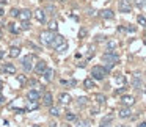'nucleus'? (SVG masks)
<instances>
[{"label": "nucleus", "instance_id": "nucleus-8", "mask_svg": "<svg viewBox=\"0 0 146 127\" xmlns=\"http://www.w3.org/2000/svg\"><path fill=\"white\" fill-rule=\"evenodd\" d=\"M121 104H123L124 107H132V105L135 104V97H133V96H129V94H124L123 97H121Z\"/></svg>", "mask_w": 146, "mask_h": 127}, {"label": "nucleus", "instance_id": "nucleus-54", "mask_svg": "<svg viewBox=\"0 0 146 127\" xmlns=\"http://www.w3.org/2000/svg\"><path fill=\"white\" fill-rule=\"evenodd\" d=\"M0 91H2V82H0Z\"/></svg>", "mask_w": 146, "mask_h": 127}, {"label": "nucleus", "instance_id": "nucleus-55", "mask_svg": "<svg viewBox=\"0 0 146 127\" xmlns=\"http://www.w3.org/2000/svg\"><path fill=\"white\" fill-rule=\"evenodd\" d=\"M0 38H2V30H0Z\"/></svg>", "mask_w": 146, "mask_h": 127}, {"label": "nucleus", "instance_id": "nucleus-25", "mask_svg": "<svg viewBox=\"0 0 146 127\" xmlns=\"http://www.w3.org/2000/svg\"><path fill=\"white\" fill-rule=\"evenodd\" d=\"M64 119H66L68 122H74V121H77V114L72 113V111H68V113L64 114Z\"/></svg>", "mask_w": 146, "mask_h": 127}, {"label": "nucleus", "instance_id": "nucleus-44", "mask_svg": "<svg viewBox=\"0 0 146 127\" xmlns=\"http://www.w3.org/2000/svg\"><path fill=\"white\" fill-rule=\"evenodd\" d=\"M88 16H96V11L93 10V8H90V10H88Z\"/></svg>", "mask_w": 146, "mask_h": 127}, {"label": "nucleus", "instance_id": "nucleus-4", "mask_svg": "<svg viewBox=\"0 0 146 127\" xmlns=\"http://www.w3.org/2000/svg\"><path fill=\"white\" fill-rule=\"evenodd\" d=\"M118 60H119V57H118V54H115V52H105V54L102 55V61H104V63L116 64Z\"/></svg>", "mask_w": 146, "mask_h": 127}, {"label": "nucleus", "instance_id": "nucleus-20", "mask_svg": "<svg viewBox=\"0 0 146 127\" xmlns=\"http://www.w3.org/2000/svg\"><path fill=\"white\" fill-rule=\"evenodd\" d=\"M42 77H44V80H46V82H50V80L54 79V69L47 67V69L44 71V74H42Z\"/></svg>", "mask_w": 146, "mask_h": 127}, {"label": "nucleus", "instance_id": "nucleus-28", "mask_svg": "<svg viewBox=\"0 0 146 127\" xmlns=\"http://www.w3.org/2000/svg\"><path fill=\"white\" fill-rule=\"evenodd\" d=\"M38 107H39L38 102H32V101H29V105H27L25 111H33V110H36Z\"/></svg>", "mask_w": 146, "mask_h": 127}, {"label": "nucleus", "instance_id": "nucleus-30", "mask_svg": "<svg viewBox=\"0 0 146 127\" xmlns=\"http://www.w3.org/2000/svg\"><path fill=\"white\" fill-rule=\"evenodd\" d=\"M49 30H50V32H57L58 30V22L57 21H50V22H49Z\"/></svg>", "mask_w": 146, "mask_h": 127}, {"label": "nucleus", "instance_id": "nucleus-37", "mask_svg": "<svg viewBox=\"0 0 146 127\" xmlns=\"http://www.w3.org/2000/svg\"><path fill=\"white\" fill-rule=\"evenodd\" d=\"M19 11H21V10H17V8H11L10 14H11L13 17H17V16H19Z\"/></svg>", "mask_w": 146, "mask_h": 127}, {"label": "nucleus", "instance_id": "nucleus-31", "mask_svg": "<svg viewBox=\"0 0 146 127\" xmlns=\"http://www.w3.org/2000/svg\"><path fill=\"white\" fill-rule=\"evenodd\" d=\"M55 50H57L58 54H64V52L68 50V42H63V44H61V46H58V47L55 49Z\"/></svg>", "mask_w": 146, "mask_h": 127}, {"label": "nucleus", "instance_id": "nucleus-19", "mask_svg": "<svg viewBox=\"0 0 146 127\" xmlns=\"http://www.w3.org/2000/svg\"><path fill=\"white\" fill-rule=\"evenodd\" d=\"M83 86H85V89H93V88H96V83L91 77H88V79L83 80Z\"/></svg>", "mask_w": 146, "mask_h": 127}, {"label": "nucleus", "instance_id": "nucleus-40", "mask_svg": "<svg viewBox=\"0 0 146 127\" xmlns=\"http://www.w3.org/2000/svg\"><path fill=\"white\" fill-rule=\"evenodd\" d=\"M30 47H32L33 50H36V52H41V47H38V46H35L33 42H30Z\"/></svg>", "mask_w": 146, "mask_h": 127}, {"label": "nucleus", "instance_id": "nucleus-47", "mask_svg": "<svg viewBox=\"0 0 146 127\" xmlns=\"http://www.w3.org/2000/svg\"><path fill=\"white\" fill-rule=\"evenodd\" d=\"M137 127H146V121H143V122H140Z\"/></svg>", "mask_w": 146, "mask_h": 127}, {"label": "nucleus", "instance_id": "nucleus-11", "mask_svg": "<svg viewBox=\"0 0 146 127\" xmlns=\"http://www.w3.org/2000/svg\"><path fill=\"white\" fill-rule=\"evenodd\" d=\"M2 71H3L5 74H8V75H14V74H16V66H14L13 63H5L3 67H2Z\"/></svg>", "mask_w": 146, "mask_h": 127}, {"label": "nucleus", "instance_id": "nucleus-16", "mask_svg": "<svg viewBox=\"0 0 146 127\" xmlns=\"http://www.w3.org/2000/svg\"><path fill=\"white\" fill-rule=\"evenodd\" d=\"M99 16L102 17V19H113L115 17V13L111 10H102V11H99Z\"/></svg>", "mask_w": 146, "mask_h": 127}, {"label": "nucleus", "instance_id": "nucleus-45", "mask_svg": "<svg viewBox=\"0 0 146 127\" xmlns=\"http://www.w3.org/2000/svg\"><path fill=\"white\" fill-rule=\"evenodd\" d=\"M96 41H105V36H96Z\"/></svg>", "mask_w": 146, "mask_h": 127}, {"label": "nucleus", "instance_id": "nucleus-13", "mask_svg": "<svg viewBox=\"0 0 146 127\" xmlns=\"http://www.w3.org/2000/svg\"><path fill=\"white\" fill-rule=\"evenodd\" d=\"M63 42H66V39H64V36H61V35H55V36H54V41H52V44H50V47L57 49L58 46H61Z\"/></svg>", "mask_w": 146, "mask_h": 127}, {"label": "nucleus", "instance_id": "nucleus-36", "mask_svg": "<svg viewBox=\"0 0 146 127\" xmlns=\"http://www.w3.org/2000/svg\"><path fill=\"white\" fill-rule=\"evenodd\" d=\"M86 102H88V99H86V97H79V99H77V104H79L80 107H83Z\"/></svg>", "mask_w": 146, "mask_h": 127}, {"label": "nucleus", "instance_id": "nucleus-7", "mask_svg": "<svg viewBox=\"0 0 146 127\" xmlns=\"http://www.w3.org/2000/svg\"><path fill=\"white\" fill-rule=\"evenodd\" d=\"M42 105H46V107H52L54 105V96H52V93L46 91L42 94Z\"/></svg>", "mask_w": 146, "mask_h": 127}, {"label": "nucleus", "instance_id": "nucleus-21", "mask_svg": "<svg viewBox=\"0 0 146 127\" xmlns=\"http://www.w3.org/2000/svg\"><path fill=\"white\" fill-rule=\"evenodd\" d=\"M8 30H10V33H13V35H17V33L21 32V27H17V24H14V22H10L8 24Z\"/></svg>", "mask_w": 146, "mask_h": 127}, {"label": "nucleus", "instance_id": "nucleus-26", "mask_svg": "<svg viewBox=\"0 0 146 127\" xmlns=\"http://www.w3.org/2000/svg\"><path fill=\"white\" fill-rule=\"evenodd\" d=\"M49 113L52 114V116H60L61 114V110L58 107H54V105H52V107H49Z\"/></svg>", "mask_w": 146, "mask_h": 127}, {"label": "nucleus", "instance_id": "nucleus-24", "mask_svg": "<svg viewBox=\"0 0 146 127\" xmlns=\"http://www.w3.org/2000/svg\"><path fill=\"white\" fill-rule=\"evenodd\" d=\"M115 83H118V85H126V77L123 75V74H116L115 75Z\"/></svg>", "mask_w": 146, "mask_h": 127}, {"label": "nucleus", "instance_id": "nucleus-46", "mask_svg": "<svg viewBox=\"0 0 146 127\" xmlns=\"http://www.w3.org/2000/svg\"><path fill=\"white\" fill-rule=\"evenodd\" d=\"M5 101H7V99H5L3 96L0 94V105H3V104H5Z\"/></svg>", "mask_w": 146, "mask_h": 127}, {"label": "nucleus", "instance_id": "nucleus-17", "mask_svg": "<svg viewBox=\"0 0 146 127\" xmlns=\"http://www.w3.org/2000/svg\"><path fill=\"white\" fill-rule=\"evenodd\" d=\"M111 121H113V114H107L105 118H102L99 127H110L111 126Z\"/></svg>", "mask_w": 146, "mask_h": 127}, {"label": "nucleus", "instance_id": "nucleus-1", "mask_svg": "<svg viewBox=\"0 0 146 127\" xmlns=\"http://www.w3.org/2000/svg\"><path fill=\"white\" fill-rule=\"evenodd\" d=\"M108 75V71L104 66H94L91 69V79L93 80H104Z\"/></svg>", "mask_w": 146, "mask_h": 127}, {"label": "nucleus", "instance_id": "nucleus-48", "mask_svg": "<svg viewBox=\"0 0 146 127\" xmlns=\"http://www.w3.org/2000/svg\"><path fill=\"white\" fill-rule=\"evenodd\" d=\"M3 14H5V11H3V8H2V7H0V17H2V16H3Z\"/></svg>", "mask_w": 146, "mask_h": 127}, {"label": "nucleus", "instance_id": "nucleus-14", "mask_svg": "<svg viewBox=\"0 0 146 127\" xmlns=\"http://www.w3.org/2000/svg\"><path fill=\"white\" fill-rule=\"evenodd\" d=\"M118 116H119L121 119H127V118L132 116V111H130L129 107H123L119 111H118Z\"/></svg>", "mask_w": 146, "mask_h": 127}, {"label": "nucleus", "instance_id": "nucleus-32", "mask_svg": "<svg viewBox=\"0 0 146 127\" xmlns=\"http://www.w3.org/2000/svg\"><path fill=\"white\" fill-rule=\"evenodd\" d=\"M77 127H91L90 121H85V119H77Z\"/></svg>", "mask_w": 146, "mask_h": 127}, {"label": "nucleus", "instance_id": "nucleus-9", "mask_svg": "<svg viewBox=\"0 0 146 127\" xmlns=\"http://www.w3.org/2000/svg\"><path fill=\"white\" fill-rule=\"evenodd\" d=\"M27 99L32 102H38L39 99H41V93L38 91V89H30L29 94H27Z\"/></svg>", "mask_w": 146, "mask_h": 127}, {"label": "nucleus", "instance_id": "nucleus-27", "mask_svg": "<svg viewBox=\"0 0 146 127\" xmlns=\"http://www.w3.org/2000/svg\"><path fill=\"white\" fill-rule=\"evenodd\" d=\"M118 42L115 41V39H111V41H107V52H113V49H116Z\"/></svg>", "mask_w": 146, "mask_h": 127}, {"label": "nucleus", "instance_id": "nucleus-6", "mask_svg": "<svg viewBox=\"0 0 146 127\" xmlns=\"http://www.w3.org/2000/svg\"><path fill=\"white\" fill-rule=\"evenodd\" d=\"M46 69H47V63H46L44 60H39V61H36V64L33 66V71H35V72L38 74V75H42Z\"/></svg>", "mask_w": 146, "mask_h": 127}, {"label": "nucleus", "instance_id": "nucleus-2", "mask_svg": "<svg viewBox=\"0 0 146 127\" xmlns=\"http://www.w3.org/2000/svg\"><path fill=\"white\" fill-rule=\"evenodd\" d=\"M54 32H50V30H44V32L39 35V39H41V42L44 46H47V47H50L52 41H54Z\"/></svg>", "mask_w": 146, "mask_h": 127}, {"label": "nucleus", "instance_id": "nucleus-22", "mask_svg": "<svg viewBox=\"0 0 146 127\" xmlns=\"http://www.w3.org/2000/svg\"><path fill=\"white\" fill-rule=\"evenodd\" d=\"M132 86L133 88H141V79H140V75L138 74H135V75H133V79H132Z\"/></svg>", "mask_w": 146, "mask_h": 127}, {"label": "nucleus", "instance_id": "nucleus-59", "mask_svg": "<svg viewBox=\"0 0 146 127\" xmlns=\"http://www.w3.org/2000/svg\"><path fill=\"white\" fill-rule=\"evenodd\" d=\"M145 93H146V88H145Z\"/></svg>", "mask_w": 146, "mask_h": 127}, {"label": "nucleus", "instance_id": "nucleus-51", "mask_svg": "<svg viewBox=\"0 0 146 127\" xmlns=\"http://www.w3.org/2000/svg\"><path fill=\"white\" fill-rule=\"evenodd\" d=\"M116 127H129V126H124V124H118Z\"/></svg>", "mask_w": 146, "mask_h": 127}, {"label": "nucleus", "instance_id": "nucleus-34", "mask_svg": "<svg viewBox=\"0 0 146 127\" xmlns=\"http://www.w3.org/2000/svg\"><path fill=\"white\" fill-rule=\"evenodd\" d=\"M21 30H30V21H24V22H21Z\"/></svg>", "mask_w": 146, "mask_h": 127}, {"label": "nucleus", "instance_id": "nucleus-33", "mask_svg": "<svg viewBox=\"0 0 146 127\" xmlns=\"http://www.w3.org/2000/svg\"><path fill=\"white\" fill-rule=\"evenodd\" d=\"M137 22H138V24H140V25H141V27H146V17L140 14V16L137 17Z\"/></svg>", "mask_w": 146, "mask_h": 127}, {"label": "nucleus", "instance_id": "nucleus-52", "mask_svg": "<svg viewBox=\"0 0 146 127\" xmlns=\"http://www.w3.org/2000/svg\"><path fill=\"white\" fill-rule=\"evenodd\" d=\"M0 3H7V0H0Z\"/></svg>", "mask_w": 146, "mask_h": 127}, {"label": "nucleus", "instance_id": "nucleus-41", "mask_svg": "<svg viewBox=\"0 0 146 127\" xmlns=\"http://www.w3.org/2000/svg\"><path fill=\"white\" fill-rule=\"evenodd\" d=\"M123 93H126V88H124V86L123 88H118L116 91H115V94H123Z\"/></svg>", "mask_w": 146, "mask_h": 127}, {"label": "nucleus", "instance_id": "nucleus-12", "mask_svg": "<svg viewBox=\"0 0 146 127\" xmlns=\"http://www.w3.org/2000/svg\"><path fill=\"white\" fill-rule=\"evenodd\" d=\"M58 101H60V104L68 105V104H71L72 97H71V94H69V93H60V96H58Z\"/></svg>", "mask_w": 146, "mask_h": 127}, {"label": "nucleus", "instance_id": "nucleus-18", "mask_svg": "<svg viewBox=\"0 0 146 127\" xmlns=\"http://www.w3.org/2000/svg\"><path fill=\"white\" fill-rule=\"evenodd\" d=\"M8 55H10L11 58H17L21 55V47H17V46H11L10 52H8Z\"/></svg>", "mask_w": 146, "mask_h": 127}, {"label": "nucleus", "instance_id": "nucleus-50", "mask_svg": "<svg viewBox=\"0 0 146 127\" xmlns=\"http://www.w3.org/2000/svg\"><path fill=\"white\" fill-rule=\"evenodd\" d=\"M3 55H5V52H0V60L3 58Z\"/></svg>", "mask_w": 146, "mask_h": 127}, {"label": "nucleus", "instance_id": "nucleus-56", "mask_svg": "<svg viewBox=\"0 0 146 127\" xmlns=\"http://www.w3.org/2000/svg\"><path fill=\"white\" fill-rule=\"evenodd\" d=\"M145 38H146V32H145ZM145 42H146V39H145Z\"/></svg>", "mask_w": 146, "mask_h": 127}, {"label": "nucleus", "instance_id": "nucleus-23", "mask_svg": "<svg viewBox=\"0 0 146 127\" xmlns=\"http://www.w3.org/2000/svg\"><path fill=\"white\" fill-rule=\"evenodd\" d=\"M44 13L46 14H50V16H54L55 13H57V10H55V7L52 3H47L46 5V8H44Z\"/></svg>", "mask_w": 146, "mask_h": 127}, {"label": "nucleus", "instance_id": "nucleus-58", "mask_svg": "<svg viewBox=\"0 0 146 127\" xmlns=\"http://www.w3.org/2000/svg\"><path fill=\"white\" fill-rule=\"evenodd\" d=\"M64 127H71V126H64Z\"/></svg>", "mask_w": 146, "mask_h": 127}, {"label": "nucleus", "instance_id": "nucleus-3", "mask_svg": "<svg viewBox=\"0 0 146 127\" xmlns=\"http://www.w3.org/2000/svg\"><path fill=\"white\" fill-rule=\"evenodd\" d=\"M118 10H119V13H130L132 11V0H119Z\"/></svg>", "mask_w": 146, "mask_h": 127}, {"label": "nucleus", "instance_id": "nucleus-10", "mask_svg": "<svg viewBox=\"0 0 146 127\" xmlns=\"http://www.w3.org/2000/svg\"><path fill=\"white\" fill-rule=\"evenodd\" d=\"M32 16H33L32 11L27 10V8H24V10L19 11V16H17V17L21 19V22H24V21H30V19H32Z\"/></svg>", "mask_w": 146, "mask_h": 127}, {"label": "nucleus", "instance_id": "nucleus-38", "mask_svg": "<svg viewBox=\"0 0 146 127\" xmlns=\"http://www.w3.org/2000/svg\"><path fill=\"white\" fill-rule=\"evenodd\" d=\"M135 3H137V7H138V8H145L146 7V0H137Z\"/></svg>", "mask_w": 146, "mask_h": 127}, {"label": "nucleus", "instance_id": "nucleus-49", "mask_svg": "<svg viewBox=\"0 0 146 127\" xmlns=\"http://www.w3.org/2000/svg\"><path fill=\"white\" fill-rule=\"evenodd\" d=\"M50 127H64V126H58V124H52Z\"/></svg>", "mask_w": 146, "mask_h": 127}, {"label": "nucleus", "instance_id": "nucleus-15", "mask_svg": "<svg viewBox=\"0 0 146 127\" xmlns=\"http://www.w3.org/2000/svg\"><path fill=\"white\" fill-rule=\"evenodd\" d=\"M33 16L36 17V21H38V22H41V24L46 22V13H44V10H36L35 13H33Z\"/></svg>", "mask_w": 146, "mask_h": 127}, {"label": "nucleus", "instance_id": "nucleus-57", "mask_svg": "<svg viewBox=\"0 0 146 127\" xmlns=\"http://www.w3.org/2000/svg\"><path fill=\"white\" fill-rule=\"evenodd\" d=\"M60 2H63V3H64V2H66V0H60Z\"/></svg>", "mask_w": 146, "mask_h": 127}, {"label": "nucleus", "instance_id": "nucleus-42", "mask_svg": "<svg viewBox=\"0 0 146 127\" xmlns=\"http://www.w3.org/2000/svg\"><path fill=\"white\" fill-rule=\"evenodd\" d=\"M17 80H19V83H25V75H17Z\"/></svg>", "mask_w": 146, "mask_h": 127}, {"label": "nucleus", "instance_id": "nucleus-53", "mask_svg": "<svg viewBox=\"0 0 146 127\" xmlns=\"http://www.w3.org/2000/svg\"><path fill=\"white\" fill-rule=\"evenodd\" d=\"M32 127H41V126H38V124H35V126H32Z\"/></svg>", "mask_w": 146, "mask_h": 127}, {"label": "nucleus", "instance_id": "nucleus-35", "mask_svg": "<svg viewBox=\"0 0 146 127\" xmlns=\"http://www.w3.org/2000/svg\"><path fill=\"white\" fill-rule=\"evenodd\" d=\"M86 33H88V30H86L85 27H82V28H80V32H79V38L83 39V38L86 36Z\"/></svg>", "mask_w": 146, "mask_h": 127}, {"label": "nucleus", "instance_id": "nucleus-43", "mask_svg": "<svg viewBox=\"0 0 146 127\" xmlns=\"http://www.w3.org/2000/svg\"><path fill=\"white\" fill-rule=\"evenodd\" d=\"M98 113H99V108H98V107L91 108V114H93V116H94V114H98Z\"/></svg>", "mask_w": 146, "mask_h": 127}, {"label": "nucleus", "instance_id": "nucleus-29", "mask_svg": "<svg viewBox=\"0 0 146 127\" xmlns=\"http://www.w3.org/2000/svg\"><path fill=\"white\" fill-rule=\"evenodd\" d=\"M94 99H96V102H98L99 105H104L105 104V96L104 94H96Z\"/></svg>", "mask_w": 146, "mask_h": 127}, {"label": "nucleus", "instance_id": "nucleus-39", "mask_svg": "<svg viewBox=\"0 0 146 127\" xmlns=\"http://www.w3.org/2000/svg\"><path fill=\"white\" fill-rule=\"evenodd\" d=\"M76 85H77V82H76V80H74V79L68 80V86H72V88H74V86H76Z\"/></svg>", "mask_w": 146, "mask_h": 127}, {"label": "nucleus", "instance_id": "nucleus-5", "mask_svg": "<svg viewBox=\"0 0 146 127\" xmlns=\"http://www.w3.org/2000/svg\"><path fill=\"white\" fill-rule=\"evenodd\" d=\"M32 61H33V57H32V55H25V57L22 58V61H21V64H22V69L25 71V72H30V71L33 69V64H32Z\"/></svg>", "mask_w": 146, "mask_h": 127}]
</instances>
